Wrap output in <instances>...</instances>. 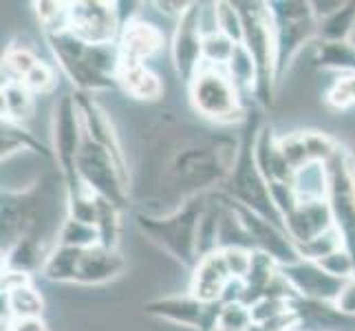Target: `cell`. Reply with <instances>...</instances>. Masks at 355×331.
I'll list each match as a JSON object with an SVG mask.
<instances>
[{
	"instance_id": "obj_16",
	"label": "cell",
	"mask_w": 355,
	"mask_h": 331,
	"mask_svg": "<svg viewBox=\"0 0 355 331\" xmlns=\"http://www.w3.org/2000/svg\"><path fill=\"white\" fill-rule=\"evenodd\" d=\"M283 226L289 239L296 245H302L334 230V217L331 210H329L327 199L298 201V205L283 219Z\"/></svg>"
},
{
	"instance_id": "obj_23",
	"label": "cell",
	"mask_w": 355,
	"mask_h": 331,
	"mask_svg": "<svg viewBox=\"0 0 355 331\" xmlns=\"http://www.w3.org/2000/svg\"><path fill=\"white\" fill-rule=\"evenodd\" d=\"M33 108H35V95L22 82L3 84V119L20 124V121L33 115Z\"/></svg>"
},
{
	"instance_id": "obj_11",
	"label": "cell",
	"mask_w": 355,
	"mask_h": 331,
	"mask_svg": "<svg viewBox=\"0 0 355 331\" xmlns=\"http://www.w3.org/2000/svg\"><path fill=\"white\" fill-rule=\"evenodd\" d=\"M218 307H221V303H203L188 291V294H170V296L144 303V314L157 318V321L173 323L177 327L214 331Z\"/></svg>"
},
{
	"instance_id": "obj_42",
	"label": "cell",
	"mask_w": 355,
	"mask_h": 331,
	"mask_svg": "<svg viewBox=\"0 0 355 331\" xmlns=\"http://www.w3.org/2000/svg\"><path fill=\"white\" fill-rule=\"evenodd\" d=\"M214 331H232V329H221V327H216Z\"/></svg>"
},
{
	"instance_id": "obj_9",
	"label": "cell",
	"mask_w": 355,
	"mask_h": 331,
	"mask_svg": "<svg viewBox=\"0 0 355 331\" xmlns=\"http://www.w3.org/2000/svg\"><path fill=\"white\" fill-rule=\"evenodd\" d=\"M272 11L274 31H276V51H278V82L285 71L313 38H318V20L313 16L311 3H267Z\"/></svg>"
},
{
	"instance_id": "obj_18",
	"label": "cell",
	"mask_w": 355,
	"mask_h": 331,
	"mask_svg": "<svg viewBox=\"0 0 355 331\" xmlns=\"http://www.w3.org/2000/svg\"><path fill=\"white\" fill-rule=\"evenodd\" d=\"M162 44H164V33L153 22L141 18L126 20L117 40L121 62H135V65H146V60L153 58L162 49Z\"/></svg>"
},
{
	"instance_id": "obj_28",
	"label": "cell",
	"mask_w": 355,
	"mask_h": 331,
	"mask_svg": "<svg viewBox=\"0 0 355 331\" xmlns=\"http://www.w3.org/2000/svg\"><path fill=\"white\" fill-rule=\"evenodd\" d=\"M276 148L293 173H300L302 168H307L311 164L307 146H304V139H302V130L287 133L283 137H276Z\"/></svg>"
},
{
	"instance_id": "obj_26",
	"label": "cell",
	"mask_w": 355,
	"mask_h": 331,
	"mask_svg": "<svg viewBox=\"0 0 355 331\" xmlns=\"http://www.w3.org/2000/svg\"><path fill=\"white\" fill-rule=\"evenodd\" d=\"M40 60L27 46H9L3 58V76L5 82H24V78L35 69Z\"/></svg>"
},
{
	"instance_id": "obj_12",
	"label": "cell",
	"mask_w": 355,
	"mask_h": 331,
	"mask_svg": "<svg viewBox=\"0 0 355 331\" xmlns=\"http://www.w3.org/2000/svg\"><path fill=\"white\" fill-rule=\"evenodd\" d=\"M203 22H201V5L192 3L190 9L177 20L173 35V65L183 84H190L203 67Z\"/></svg>"
},
{
	"instance_id": "obj_15",
	"label": "cell",
	"mask_w": 355,
	"mask_h": 331,
	"mask_svg": "<svg viewBox=\"0 0 355 331\" xmlns=\"http://www.w3.org/2000/svg\"><path fill=\"white\" fill-rule=\"evenodd\" d=\"M126 269V261L117 250H108L104 245L80 250L76 280L73 285H106L111 280L119 278Z\"/></svg>"
},
{
	"instance_id": "obj_4",
	"label": "cell",
	"mask_w": 355,
	"mask_h": 331,
	"mask_svg": "<svg viewBox=\"0 0 355 331\" xmlns=\"http://www.w3.org/2000/svg\"><path fill=\"white\" fill-rule=\"evenodd\" d=\"M243 16V46L256 65V102L263 108L274 104L278 87V51L272 11L267 3H236Z\"/></svg>"
},
{
	"instance_id": "obj_36",
	"label": "cell",
	"mask_w": 355,
	"mask_h": 331,
	"mask_svg": "<svg viewBox=\"0 0 355 331\" xmlns=\"http://www.w3.org/2000/svg\"><path fill=\"white\" fill-rule=\"evenodd\" d=\"M318 265H320L327 274L342 278V280H349V278L355 276V263H353L351 254L345 248L334 252V254H329L327 259H322V261H318Z\"/></svg>"
},
{
	"instance_id": "obj_32",
	"label": "cell",
	"mask_w": 355,
	"mask_h": 331,
	"mask_svg": "<svg viewBox=\"0 0 355 331\" xmlns=\"http://www.w3.org/2000/svg\"><path fill=\"white\" fill-rule=\"evenodd\" d=\"M214 18L216 31H221L236 44L243 42V16L236 3H214Z\"/></svg>"
},
{
	"instance_id": "obj_37",
	"label": "cell",
	"mask_w": 355,
	"mask_h": 331,
	"mask_svg": "<svg viewBox=\"0 0 355 331\" xmlns=\"http://www.w3.org/2000/svg\"><path fill=\"white\" fill-rule=\"evenodd\" d=\"M24 87H27L33 95L38 93H49L53 87H55V71L49 67L46 62H38L35 69L29 73L27 78H24Z\"/></svg>"
},
{
	"instance_id": "obj_43",
	"label": "cell",
	"mask_w": 355,
	"mask_h": 331,
	"mask_svg": "<svg viewBox=\"0 0 355 331\" xmlns=\"http://www.w3.org/2000/svg\"><path fill=\"white\" fill-rule=\"evenodd\" d=\"M291 331H300V329H291Z\"/></svg>"
},
{
	"instance_id": "obj_30",
	"label": "cell",
	"mask_w": 355,
	"mask_h": 331,
	"mask_svg": "<svg viewBox=\"0 0 355 331\" xmlns=\"http://www.w3.org/2000/svg\"><path fill=\"white\" fill-rule=\"evenodd\" d=\"M296 248H298V254H300L302 261H313V263H318V261L327 259L329 254L342 250V248H345V243H342L338 230L334 228V230L324 232V235L311 239L309 243L296 245Z\"/></svg>"
},
{
	"instance_id": "obj_21",
	"label": "cell",
	"mask_w": 355,
	"mask_h": 331,
	"mask_svg": "<svg viewBox=\"0 0 355 331\" xmlns=\"http://www.w3.org/2000/svg\"><path fill=\"white\" fill-rule=\"evenodd\" d=\"M24 151H31L44 159L53 157V153L46 151V146L40 139H35L29 130H24L16 121L3 119V162H7V159Z\"/></svg>"
},
{
	"instance_id": "obj_1",
	"label": "cell",
	"mask_w": 355,
	"mask_h": 331,
	"mask_svg": "<svg viewBox=\"0 0 355 331\" xmlns=\"http://www.w3.org/2000/svg\"><path fill=\"white\" fill-rule=\"evenodd\" d=\"M49 44L58 58L60 69L76 84L78 93H102L117 84V71L121 65L119 46L115 44H89L80 40L71 29L46 33Z\"/></svg>"
},
{
	"instance_id": "obj_38",
	"label": "cell",
	"mask_w": 355,
	"mask_h": 331,
	"mask_svg": "<svg viewBox=\"0 0 355 331\" xmlns=\"http://www.w3.org/2000/svg\"><path fill=\"white\" fill-rule=\"evenodd\" d=\"M334 307L340 316H351L355 318V276L347 280L345 289L340 291L338 300L334 303Z\"/></svg>"
},
{
	"instance_id": "obj_14",
	"label": "cell",
	"mask_w": 355,
	"mask_h": 331,
	"mask_svg": "<svg viewBox=\"0 0 355 331\" xmlns=\"http://www.w3.org/2000/svg\"><path fill=\"white\" fill-rule=\"evenodd\" d=\"M280 272H283V276L289 280L291 287L296 289V294L302 300H311V303L334 305L340 296V291L347 285V280L327 274L324 269L313 261L300 259L291 265H283Z\"/></svg>"
},
{
	"instance_id": "obj_41",
	"label": "cell",
	"mask_w": 355,
	"mask_h": 331,
	"mask_svg": "<svg viewBox=\"0 0 355 331\" xmlns=\"http://www.w3.org/2000/svg\"><path fill=\"white\" fill-rule=\"evenodd\" d=\"M248 331H267V329H265L263 325H259V323H254V325H252V327H250Z\"/></svg>"
},
{
	"instance_id": "obj_19",
	"label": "cell",
	"mask_w": 355,
	"mask_h": 331,
	"mask_svg": "<svg viewBox=\"0 0 355 331\" xmlns=\"http://www.w3.org/2000/svg\"><path fill=\"white\" fill-rule=\"evenodd\" d=\"M117 84L135 100L153 102L164 93V84L146 65L121 62L117 71Z\"/></svg>"
},
{
	"instance_id": "obj_33",
	"label": "cell",
	"mask_w": 355,
	"mask_h": 331,
	"mask_svg": "<svg viewBox=\"0 0 355 331\" xmlns=\"http://www.w3.org/2000/svg\"><path fill=\"white\" fill-rule=\"evenodd\" d=\"M302 139H304V146H307L311 164L324 166L327 162H331V157L340 148V144L331 137V135H327L322 130H302Z\"/></svg>"
},
{
	"instance_id": "obj_27",
	"label": "cell",
	"mask_w": 355,
	"mask_h": 331,
	"mask_svg": "<svg viewBox=\"0 0 355 331\" xmlns=\"http://www.w3.org/2000/svg\"><path fill=\"white\" fill-rule=\"evenodd\" d=\"M58 245H67V248H80V250L95 248V245H100V232H97L95 226L82 223V221H76V219L67 217L62 228H60Z\"/></svg>"
},
{
	"instance_id": "obj_7",
	"label": "cell",
	"mask_w": 355,
	"mask_h": 331,
	"mask_svg": "<svg viewBox=\"0 0 355 331\" xmlns=\"http://www.w3.org/2000/svg\"><path fill=\"white\" fill-rule=\"evenodd\" d=\"M327 170V203L334 217V228L345 243V250L355 263V162L351 153L340 146Z\"/></svg>"
},
{
	"instance_id": "obj_31",
	"label": "cell",
	"mask_w": 355,
	"mask_h": 331,
	"mask_svg": "<svg viewBox=\"0 0 355 331\" xmlns=\"http://www.w3.org/2000/svg\"><path fill=\"white\" fill-rule=\"evenodd\" d=\"M252 325H254V316H252L250 305H245L241 300L221 303V307H218L216 327L232 329V331H248Z\"/></svg>"
},
{
	"instance_id": "obj_8",
	"label": "cell",
	"mask_w": 355,
	"mask_h": 331,
	"mask_svg": "<svg viewBox=\"0 0 355 331\" xmlns=\"http://www.w3.org/2000/svg\"><path fill=\"white\" fill-rule=\"evenodd\" d=\"M51 130H53V157L60 166V173H62L67 197L87 190L78 179V157L84 146V124H82L76 95H64L58 100L53 108Z\"/></svg>"
},
{
	"instance_id": "obj_39",
	"label": "cell",
	"mask_w": 355,
	"mask_h": 331,
	"mask_svg": "<svg viewBox=\"0 0 355 331\" xmlns=\"http://www.w3.org/2000/svg\"><path fill=\"white\" fill-rule=\"evenodd\" d=\"M192 3H181V0H175V3H168V0H159V3H153V7H157L159 14H164L168 18L179 20L186 11L190 9Z\"/></svg>"
},
{
	"instance_id": "obj_5",
	"label": "cell",
	"mask_w": 355,
	"mask_h": 331,
	"mask_svg": "<svg viewBox=\"0 0 355 331\" xmlns=\"http://www.w3.org/2000/svg\"><path fill=\"white\" fill-rule=\"evenodd\" d=\"M78 179L95 197L115 203L124 210L130 199L128 164H121L104 146L91 142L84 135V146L78 157Z\"/></svg>"
},
{
	"instance_id": "obj_6",
	"label": "cell",
	"mask_w": 355,
	"mask_h": 331,
	"mask_svg": "<svg viewBox=\"0 0 355 331\" xmlns=\"http://www.w3.org/2000/svg\"><path fill=\"white\" fill-rule=\"evenodd\" d=\"M190 104L197 113L216 124H230L234 119H245L243 95L227 76L225 67L203 65L188 84Z\"/></svg>"
},
{
	"instance_id": "obj_29",
	"label": "cell",
	"mask_w": 355,
	"mask_h": 331,
	"mask_svg": "<svg viewBox=\"0 0 355 331\" xmlns=\"http://www.w3.org/2000/svg\"><path fill=\"white\" fill-rule=\"evenodd\" d=\"M236 46L239 44L234 40H230L221 31H207L203 38V65L227 67Z\"/></svg>"
},
{
	"instance_id": "obj_25",
	"label": "cell",
	"mask_w": 355,
	"mask_h": 331,
	"mask_svg": "<svg viewBox=\"0 0 355 331\" xmlns=\"http://www.w3.org/2000/svg\"><path fill=\"white\" fill-rule=\"evenodd\" d=\"M227 76L232 78V82L236 84V89L243 93H256V65L250 56V51L243 44L236 46L234 56L225 67Z\"/></svg>"
},
{
	"instance_id": "obj_2",
	"label": "cell",
	"mask_w": 355,
	"mask_h": 331,
	"mask_svg": "<svg viewBox=\"0 0 355 331\" xmlns=\"http://www.w3.org/2000/svg\"><path fill=\"white\" fill-rule=\"evenodd\" d=\"M212 192L201 194L186 201L177 210L168 214H148L137 212L135 223L139 232L155 243L159 250L188 267H197L199 263V228L201 219L207 210Z\"/></svg>"
},
{
	"instance_id": "obj_10",
	"label": "cell",
	"mask_w": 355,
	"mask_h": 331,
	"mask_svg": "<svg viewBox=\"0 0 355 331\" xmlns=\"http://www.w3.org/2000/svg\"><path fill=\"white\" fill-rule=\"evenodd\" d=\"M113 3L84 0L69 3V29L89 44H115L119 40L124 20Z\"/></svg>"
},
{
	"instance_id": "obj_13",
	"label": "cell",
	"mask_w": 355,
	"mask_h": 331,
	"mask_svg": "<svg viewBox=\"0 0 355 331\" xmlns=\"http://www.w3.org/2000/svg\"><path fill=\"white\" fill-rule=\"evenodd\" d=\"M232 205L236 207V212H239V217L243 221V226H245V230H248V235H250V239L254 243V250L265 252L267 256H272V259L280 267L300 261L296 243L289 239L285 228L272 223L269 219L256 214L252 210H245V207H241L236 203H232Z\"/></svg>"
},
{
	"instance_id": "obj_34",
	"label": "cell",
	"mask_w": 355,
	"mask_h": 331,
	"mask_svg": "<svg viewBox=\"0 0 355 331\" xmlns=\"http://www.w3.org/2000/svg\"><path fill=\"white\" fill-rule=\"evenodd\" d=\"M327 104L336 110L353 106L355 104V76L338 78L331 84V89L327 91Z\"/></svg>"
},
{
	"instance_id": "obj_40",
	"label": "cell",
	"mask_w": 355,
	"mask_h": 331,
	"mask_svg": "<svg viewBox=\"0 0 355 331\" xmlns=\"http://www.w3.org/2000/svg\"><path fill=\"white\" fill-rule=\"evenodd\" d=\"M7 331H49V327L42 318H22V321L11 323Z\"/></svg>"
},
{
	"instance_id": "obj_22",
	"label": "cell",
	"mask_w": 355,
	"mask_h": 331,
	"mask_svg": "<svg viewBox=\"0 0 355 331\" xmlns=\"http://www.w3.org/2000/svg\"><path fill=\"white\" fill-rule=\"evenodd\" d=\"M5 309L9 316V325L14 321H22V318H42L44 314L42 294L33 285L18 287L14 291L5 294Z\"/></svg>"
},
{
	"instance_id": "obj_24",
	"label": "cell",
	"mask_w": 355,
	"mask_h": 331,
	"mask_svg": "<svg viewBox=\"0 0 355 331\" xmlns=\"http://www.w3.org/2000/svg\"><path fill=\"white\" fill-rule=\"evenodd\" d=\"M355 27V0L345 3L331 16L318 20V38L322 42H345Z\"/></svg>"
},
{
	"instance_id": "obj_17",
	"label": "cell",
	"mask_w": 355,
	"mask_h": 331,
	"mask_svg": "<svg viewBox=\"0 0 355 331\" xmlns=\"http://www.w3.org/2000/svg\"><path fill=\"white\" fill-rule=\"evenodd\" d=\"M232 274L225 265L223 252L216 250L197 263L190 280V294L203 303H223L225 289L232 283Z\"/></svg>"
},
{
	"instance_id": "obj_35",
	"label": "cell",
	"mask_w": 355,
	"mask_h": 331,
	"mask_svg": "<svg viewBox=\"0 0 355 331\" xmlns=\"http://www.w3.org/2000/svg\"><path fill=\"white\" fill-rule=\"evenodd\" d=\"M223 252V259L225 265L230 269V274L234 280H245L252 269V261H254V250L248 248H225Z\"/></svg>"
},
{
	"instance_id": "obj_20",
	"label": "cell",
	"mask_w": 355,
	"mask_h": 331,
	"mask_svg": "<svg viewBox=\"0 0 355 331\" xmlns=\"http://www.w3.org/2000/svg\"><path fill=\"white\" fill-rule=\"evenodd\" d=\"M313 62L320 69L338 71V73H345V76H355V44L351 40H345V42L315 40Z\"/></svg>"
},
{
	"instance_id": "obj_3",
	"label": "cell",
	"mask_w": 355,
	"mask_h": 331,
	"mask_svg": "<svg viewBox=\"0 0 355 331\" xmlns=\"http://www.w3.org/2000/svg\"><path fill=\"white\" fill-rule=\"evenodd\" d=\"M263 128L261 117L248 110L243 119V135L239 142V155L232 173L227 177V181L223 183L225 188V197L236 203L245 210H252L256 214H261L265 219H269L272 223L283 226V217L276 210L274 199H272V190H269V183L263 177L259 164H256V137H259V130Z\"/></svg>"
}]
</instances>
